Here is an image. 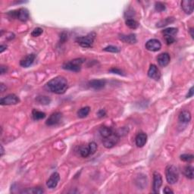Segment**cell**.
I'll return each mask as SVG.
<instances>
[{
    "label": "cell",
    "mask_w": 194,
    "mask_h": 194,
    "mask_svg": "<svg viewBox=\"0 0 194 194\" xmlns=\"http://www.w3.org/2000/svg\"><path fill=\"white\" fill-rule=\"evenodd\" d=\"M165 177L168 183L174 184L179 179V171L174 165H168L165 169Z\"/></svg>",
    "instance_id": "obj_2"
},
{
    "label": "cell",
    "mask_w": 194,
    "mask_h": 194,
    "mask_svg": "<svg viewBox=\"0 0 194 194\" xmlns=\"http://www.w3.org/2000/svg\"><path fill=\"white\" fill-rule=\"evenodd\" d=\"M106 115V112H105V111L104 109H101L98 112V113H97V115H98V117L100 118H102L104 117L105 115Z\"/></svg>",
    "instance_id": "obj_38"
},
{
    "label": "cell",
    "mask_w": 194,
    "mask_h": 194,
    "mask_svg": "<svg viewBox=\"0 0 194 194\" xmlns=\"http://www.w3.org/2000/svg\"><path fill=\"white\" fill-rule=\"evenodd\" d=\"M46 87L49 91L55 93V94H64L67 91L68 84L65 77L62 76H58L50 80L46 84Z\"/></svg>",
    "instance_id": "obj_1"
},
{
    "label": "cell",
    "mask_w": 194,
    "mask_h": 194,
    "mask_svg": "<svg viewBox=\"0 0 194 194\" xmlns=\"http://www.w3.org/2000/svg\"><path fill=\"white\" fill-rule=\"evenodd\" d=\"M105 80H92L89 82V86L93 89L96 90H99V89H102L105 85Z\"/></svg>",
    "instance_id": "obj_16"
},
{
    "label": "cell",
    "mask_w": 194,
    "mask_h": 194,
    "mask_svg": "<svg viewBox=\"0 0 194 194\" xmlns=\"http://www.w3.org/2000/svg\"><path fill=\"white\" fill-rule=\"evenodd\" d=\"M120 40L126 43H130V44H134L137 43V38L135 34H129V35H121Z\"/></svg>",
    "instance_id": "obj_19"
},
{
    "label": "cell",
    "mask_w": 194,
    "mask_h": 194,
    "mask_svg": "<svg viewBox=\"0 0 194 194\" xmlns=\"http://www.w3.org/2000/svg\"><path fill=\"white\" fill-rule=\"evenodd\" d=\"M148 76L149 77L152 78V79L155 80V81H158L161 77V74L158 70V67L155 65H151L148 70Z\"/></svg>",
    "instance_id": "obj_12"
},
{
    "label": "cell",
    "mask_w": 194,
    "mask_h": 194,
    "mask_svg": "<svg viewBox=\"0 0 194 194\" xmlns=\"http://www.w3.org/2000/svg\"><path fill=\"white\" fill-rule=\"evenodd\" d=\"M59 180H60V175L58 172H54L49 178L48 179L47 182V186L50 188V189H53L55 188L59 184Z\"/></svg>",
    "instance_id": "obj_11"
},
{
    "label": "cell",
    "mask_w": 194,
    "mask_h": 194,
    "mask_svg": "<svg viewBox=\"0 0 194 194\" xmlns=\"http://www.w3.org/2000/svg\"><path fill=\"white\" fill-rule=\"evenodd\" d=\"M103 50L105 52H114V53H116V52H120V49H119L118 47H114V46H108V47H105Z\"/></svg>",
    "instance_id": "obj_33"
},
{
    "label": "cell",
    "mask_w": 194,
    "mask_h": 194,
    "mask_svg": "<svg viewBox=\"0 0 194 194\" xmlns=\"http://www.w3.org/2000/svg\"><path fill=\"white\" fill-rule=\"evenodd\" d=\"M36 101L40 104H41V105H49L51 102V100L49 98L48 96H37L36 98Z\"/></svg>",
    "instance_id": "obj_24"
},
{
    "label": "cell",
    "mask_w": 194,
    "mask_h": 194,
    "mask_svg": "<svg viewBox=\"0 0 194 194\" xmlns=\"http://www.w3.org/2000/svg\"><path fill=\"white\" fill-rule=\"evenodd\" d=\"M179 121L182 123H188L191 120V114L189 111L184 110L179 115Z\"/></svg>",
    "instance_id": "obj_18"
},
{
    "label": "cell",
    "mask_w": 194,
    "mask_h": 194,
    "mask_svg": "<svg viewBox=\"0 0 194 194\" xmlns=\"http://www.w3.org/2000/svg\"><path fill=\"white\" fill-rule=\"evenodd\" d=\"M43 31L42 28H35V29L33 31V32L31 33V35H32L33 36H34V37H36V36H40V35L43 33Z\"/></svg>",
    "instance_id": "obj_34"
},
{
    "label": "cell",
    "mask_w": 194,
    "mask_h": 194,
    "mask_svg": "<svg viewBox=\"0 0 194 194\" xmlns=\"http://www.w3.org/2000/svg\"><path fill=\"white\" fill-rule=\"evenodd\" d=\"M32 116H33V120L39 121L45 118H46V114L43 112H40V111H37V110L34 109L33 110V112H32Z\"/></svg>",
    "instance_id": "obj_21"
},
{
    "label": "cell",
    "mask_w": 194,
    "mask_h": 194,
    "mask_svg": "<svg viewBox=\"0 0 194 194\" xmlns=\"http://www.w3.org/2000/svg\"><path fill=\"white\" fill-rule=\"evenodd\" d=\"M184 174L189 179H193V168L191 165H187L184 169Z\"/></svg>",
    "instance_id": "obj_26"
},
{
    "label": "cell",
    "mask_w": 194,
    "mask_h": 194,
    "mask_svg": "<svg viewBox=\"0 0 194 194\" xmlns=\"http://www.w3.org/2000/svg\"><path fill=\"white\" fill-rule=\"evenodd\" d=\"M84 62V59H75L68 62H66L63 65L62 68L65 70L74 71V72H78L81 69V65Z\"/></svg>",
    "instance_id": "obj_5"
},
{
    "label": "cell",
    "mask_w": 194,
    "mask_h": 194,
    "mask_svg": "<svg viewBox=\"0 0 194 194\" xmlns=\"http://www.w3.org/2000/svg\"><path fill=\"white\" fill-rule=\"evenodd\" d=\"M18 102H20V100L15 94H9L0 100V104L2 105H16Z\"/></svg>",
    "instance_id": "obj_7"
},
{
    "label": "cell",
    "mask_w": 194,
    "mask_h": 194,
    "mask_svg": "<svg viewBox=\"0 0 194 194\" xmlns=\"http://www.w3.org/2000/svg\"><path fill=\"white\" fill-rule=\"evenodd\" d=\"M162 185V177L158 172H154L153 174V190L155 193H158L159 190Z\"/></svg>",
    "instance_id": "obj_9"
},
{
    "label": "cell",
    "mask_w": 194,
    "mask_h": 194,
    "mask_svg": "<svg viewBox=\"0 0 194 194\" xmlns=\"http://www.w3.org/2000/svg\"><path fill=\"white\" fill-rule=\"evenodd\" d=\"M174 21V19L173 17H167V18L164 19L162 21H160L159 23L157 24V27L158 28H162V27H165V26L168 25V24H171V23H173Z\"/></svg>",
    "instance_id": "obj_28"
},
{
    "label": "cell",
    "mask_w": 194,
    "mask_h": 194,
    "mask_svg": "<svg viewBox=\"0 0 194 194\" xmlns=\"http://www.w3.org/2000/svg\"><path fill=\"white\" fill-rule=\"evenodd\" d=\"M44 192L41 187H34V188H31V189H28L26 190L23 191L24 193H34V194H40L43 193Z\"/></svg>",
    "instance_id": "obj_29"
},
{
    "label": "cell",
    "mask_w": 194,
    "mask_h": 194,
    "mask_svg": "<svg viewBox=\"0 0 194 194\" xmlns=\"http://www.w3.org/2000/svg\"><path fill=\"white\" fill-rule=\"evenodd\" d=\"M119 140H120V136L118 134L117 132L113 131V133L110 134L109 136L105 138H102L103 146L107 149L112 148L118 144Z\"/></svg>",
    "instance_id": "obj_6"
},
{
    "label": "cell",
    "mask_w": 194,
    "mask_h": 194,
    "mask_svg": "<svg viewBox=\"0 0 194 194\" xmlns=\"http://www.w3.org/2000/svg\"><path fill=\"white\" fill-rule=\"evenodd\" d=\"M193 31H194V29L193 28H190V35H191V36H192V38L193 39L194 38V33H193Z\"/></svg>",
    "instance_id": "obj_44"
},
{
    "label": "cell",
    "mask_w": 194,
    "mask_h": 194,
    "mask_svg": "<svg viewBox=\"0 0 194 194\" xmlns=\"http://www.w3.org/2000/svg\"><path fill=\"white\" fill-rule=\"evenodd\" d=\"M35 56L34 54H30V55H27L25 58L22 59V60L20 62V65H21V67L24 68H29L30 66L32 65L35 60Z\"/></svg>",
    "instance_id": "obj_15"
},
{
    "label": "cell",
    "mask_w": 194,
    "mask_h": 194,
    "mask_svg": "<svg viewBox=\"0 0 194 194\" xmlns=\"http://www.w3.org/2000/svg\"><path fill=\"white\" fill-rule=\"evenodd\" d=\"M0 87H1V89H0L1 92H4L5 91V89H6V86H4L3 84H1V85H0Z\"/></svg>",
    "instance_id": "obj_43"
},
{
    "label": "cell",
    "mask_w": 194,
    "mask_h": 194,
    "mask_svg": "<svg viewBox=\"0 0 194 194\" xmlns=\"http://www.w3.org/2000/svg\"><path fill=\"white\" fill-rule=\"evenodd\" d=\"M67 38H68V35L65 32H63V33L60 35V40L62 43L65 42L66 40H67Z\"/></svg>",
    "instance_id": "obj_37"
},
{
    "label": "cell",
    "mask_w": 194,
    "mask_h": 194,
    "mask_svg": "<svg viewBox=\"0 0 194 194\" xmlns=\"http://www.w3.org/2000/svg\"><path fill=\"white\" fill-rule=\"evenodd\" d=\"M8 15L12 18H17L22 22H25L29 19V12L28 9L21 8L18 10H15L12 12H9Z\"/></svg>",
    "instance_id": "obj_4"
},
{
    "label": "cell",
    "mask_w": 194,
    "mask_h": 194,
    "mask_svg": "<svg viewBox=\"0 0 194 194\" xmlns=\"http://www.w3.org/2000/svg\"><path fill=\"white\" fill-rule=\"evenodd\" d=\"M89 111H90V108L88 106L81 108V109H79V111L77 112V116L81 118H84L86 117V116L89 115Z\"/></svg>",
    "instance_id": "obj_22"
},
{
    "label": "cell",
    "mask_w": 194,
    "mask_h": 194,
    "mask_svg": "<svg viewBox=\"0 0 194 194\" xmlns=\"http://www.w3.org/2000/svg\"><path fill=\"white\" fill-rule=\"evenodd\" d=\"M113 130H112L111 127H102L100 129V136L102 137V138H105L108 136H109L110 134H112L113 133Z\"/></svg>",
    "instance_id": "obj_20"
},
{
    "label": "cell",
    "mask_w": 194,
    "mask_h": 194,
    "mask_svg": "<svg viewBox=\"0 0 194 194\" xmlns=\"http://www.w3.org/2000/svg\"><path fill=\"white\" fill-rule=\"evenodd\" d=\"M110 72L113 73V74H119V75H124V74H123V71H122L121 70H120V69L118 68H112L111 70H109Z\"/></svg>",
    "instance_id": "obj_36"
},
{
    "label": "cell",
    "mask_w": 194,
    "mask_h": 194,
    "mask_svg": "<svg viewBox=\"0 0 194 194\" xmlns=\"http://www.w3.org/2000/svg\"><path fill=\"white\" fill-rule=\"evenodd\" d=\"M163 192H164V193H166V194H169V193H174V192H173V191H172L171 190L170 188H169V187H165V189H164Z\"/></svg>",
    "instance_id": "obj_40"
},
{
    "label": "cell",
    "mask_w": 194,
    "mask_h": 194,
    "mask_svg": "<svg viewBox=\"0 0 194 194\" xmlns=\"http://www.w3.org/2000/svg\"><path fill=\"white\" fill-rule=\"evenodd\" d=\"M155 10H156L157 12H163V11L165 10L166 7H165V5L164 3L158 2L155 3Z\"/></svg>",
    "instance_id": "obj_32"
},
{
    "label": "cell",
    "mask_w": 194,
    "mask_h": 194,
    "mask_svg": "<svg viewBox=\"0 0 194 194\" xmlns=\"http://www.w3.org/2000/svg\"><path fill=\"white\" fill-rule=\"evenodd\" d=\"M165 39L168 45L172 44V43L175 42V39H174V36H165Z\"/></svg>",
    "instance_id": "obj_35"
},
{
    "label": "cell",
    "mask_w": 194,
    "mask_h": 194,
    "mask_svg": "<svg viewBox=\"0 0 194 194\" xmlns=\"http://www.w3.org/2000/svg\"><path fill=\"white\" fill-rule=\"evenodd\" d=\"M170 55H169V53L167 52H165V53H161L159 55L157 58V61H158V63L160 66L161 67H165L169 64L170 62Z\"/></svg>",
    "instance_id": "obj_14"
},
{
    "label": "cell",
    "mask_w": 194,
    "mask_h": 194,
    "mask_svg": "<svg viewBox=\"0 0 194 194\" xmlns=\"http://www.w3.org/2000/svg\"><path fill=\"white\" fill-rule=\"evenodd\" d=\"M147 141V135L144 133H140L136 137L135 142L137 147H143Z\"/></svg>",
    "instance_id": "obj_17"
},
{
    "label": "cell",
    "mask_w": 194,
    "mask_h": 194,
    "mask_svg": "<svg viewBox=\"0 0 194 194\" xmlns=\"http://www.w3.org/2000/svg\"><path fill=\"white\" fill-rule=\"evenodd\" d=\"M193 155L192 154H183L180 155V159L186 162H190L193 160Z\"/></svg>",
    "instance_id": "obj_30"
},
{
    "label": "cell",
    "mask_w": 194,
    "mask_h": 194,
    "mask_svg": "<svg viewBox=\"0 0 194 194\" xmlns=\"http://www.w3.org/2000/svg\"><path fill=\"white\" fill-rule=\"evenodd\" d=\"M7 47L6 46H4V45H1V47H0V52L2 53L5 49H6Z\"/></svg>",
    "instance_id": "obj_42"
},
{
    "label": "cell",
    "mask_w": 194,
    "mask_h": 194,
    "mask_svg": "<svg viewBox=\"0 0 194 194\" xmlns=\"http://www.w3.org/2000/svg\"><path fill=\"white\" fill-rule=\"evenodd\" d=\"M4 152H5V150H4L3 146H1V156H2L4 155Z\"/></svg>",
    "instance_id": "obj_45"
},
{
    "label": "cell",
    "mask_w": 194,
    "mask_h": 194,
    "mask_svg": "<svg viewBox=\"0 0 194 194\" xmlns=\"http://www.w3.org/2000/svg\"><path fill=\"white\" fill-rule=\"evenodd\" d=\"M177 33V28H169L165 29L162 31V33L165 36H174Z\"/></svg>",
    "instance_id": "obj_23"
},
{
    "label": "cell",
    "mask_w": 194,
    "mask_h": 194,
    "mask_svg": "<svg viewBox=\"0 0 194 194\" xmlns=\"http://www.w3.org/2000/svg\"><path fill=\"white\" fill-rule=\"evenodd\" d=\"M88 146H89V153H90V155L94 154L95 153L97 150V144L94 142H91L88 144Z\"/></svg>",
    "instance_id": "obj_31"
},
{
    "label": "cell",
    "mask_w": 194,
    "mask_h": 194,
    "mask_svg": "<svg viewBox=\"0 0 194 194\" xmlns=\"http://www.w3.org/2000/svg\"><path fill=\"white\" fill-rule=\"evenodd\" d=\"M6 71H7V68L3 65L0 67V73H1V74H5V73H6Z\"/></svg>",
    "instance_id": "obj_41"
},
{
    "label": "cell",
    "mask_w": 194,
    "mask_h": 194,
    "mask_svg": "<svg viewBox=\"0 0 194 194\" xmlns=\"http://www.w3.org/2000/svg\"><path fill=\"white\" fill-rule=\"evenodd\" d=\"M96 36V35L94 32H91L88 33L86 36L77 37L76 39V42L84 48H89L93 46Z\"/></svg>",
    "instance_id": "obj_3"
},
{
    "label": "cell",
    "mask_w": 194,
    "mask_h": 194,
    "mask_svg": "<svg viewBox=\"0 0 194 194\" xmlns=\"http://www.w3.org/2000/svg\"><path fill=\"white\" fill-rule=\"evenodd\" d=\"M161 48V44L159 40L156 39H152L148 40L146 43V49L149 51L157 52L159 51Z\"/></svg>",
    "instance_id": "obj_10"
},
{
    "label": "cell",
    "mask_w": 194,
    "mask_h": 194,
    "mask_svg": "<svg viewBox=\"0 0 194 194\" xmlns=\"http://www.w3.org/2000/svg\"><path fill=\"white\" fill-rule=\"evenodd\" d=\"M79 153L80 155H81L82 157H84V158H86V157L89 156V155H90V153H89V150L88 145L87 146H81L79 149Z\"/></svg>",
    "instance_id": "obj_25"
},
{
    "label": "cell",
    "mask_w": 194,
    "mask_h": 194,
    "mask_svg": "<svg viewBox=\"0 0 194 194\" xmlns=\"http://www.w3.org/2000/svg\"><path fill=\"white\" fill-rule=\"evenodd\" d=\"M126 25L130 28L131 29H137L139 27V23L137 21H135L134 19L128 18L126 20Z\"/></svg>",
    "instance_id": "obj_27"
},
{
    "label": "cell",
    "mask_w": 194,
    "mask_h": 194,
    "mask_svg": "<svg viewBox=\"0 0 194 194\" xmlns=\"http://www.w3.org/2000/svg\"><path fill=\"white\" fill-rule=\"evenodd\" d=\"M193 94H194L193 86H192V87H191L189 91H188V94L187 95V98H191V97H193Z\"/></svg>",
    "instance_id": "obj_39"
},
{
    "label": "cell",
    "mask_w": 194,
    "mask_h": 194,
    "mask_svg": "<svg viewBox=\"0 0 194 194\" xmlns=\"http://www.w3.org/2000/svg\"><path fill=\"white\" fill-rule=\"evenodd\" d=\"M62 119V114L61 112H56L52 114L47 119L46 124L48 126H55L59 124Z\"/></svg>",
    "instance_id": "obj_8"
},
{
    "label": "cell",
    "mask_w": 194,
    "mask_h": 194,
    "mask_svg": "<svg viewBox=\"0 0 194 194\" xmlns=\"http://www.w3.org/2000/svg\"><path fill=\"white\" fill-rule=\"evenodd\" d=\"M194 2L193 0H184L181 2V8L186 14L190 15L193 12Z\"/></svg>",
    "instance_id": "obj_13"
}]
</instances>
